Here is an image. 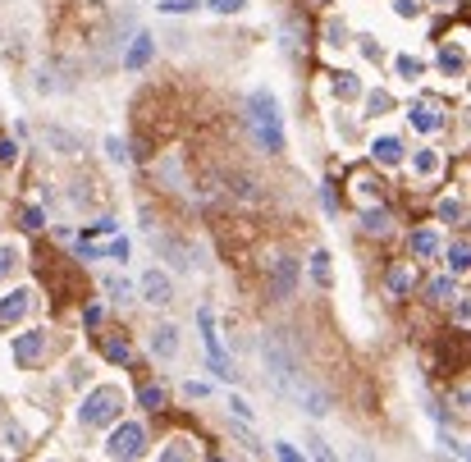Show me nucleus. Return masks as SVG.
Instances as JSON below:
<instances>
[{
	"label": "nucleus",
	"mask_w": 471,
	"mask_h": 462,
	"mask_svg": "<svg viewBox=\"0 0 471 462\" xmlns=\"http://www.w3.org/2000/svg\"><path fill=\"white\" fill-rule=\"evenodd\" d=\"M142 297L151 307H165V302H174V284L160 275V270H147L142 275Z\"/></svg>",
	"instance_id": "8"
},
{
	"label": "nucleus",
	"mask_w": 471,
	"mask_h": 462,
	"mask_svg": "<svg viewBox=\"0 0 471 462\" xmlns=\"http://www.w3.org/2000/svg\"><path fill=\"white\" fill-rule=\"evenodd\" d=\"M197 325H201V339H206V352H210V366H215L220 375H233L229 362H224V348H220V334H215V311L201 307L197 311Z\"/></svg>",
	"instance_id": "4"
},
{
	"label": "nucleus",
	"mask_w": 471,
	"mask_h": 462,
	"mask_svg": "<svg viewBox=\"0 0 471 462\" xmlns=\"http://www.w3.org/2000/svg\"><path fill=\"white\" fill-rule=\"evenodd\" d=\"M42 352H46V334H42V330L14 334V362H19V366H33Z\"/></svg>",
	"instance_id": "5"
},
{
	"label": "nucleus",
	"mask_w": 471,
	"mask_h": 462,
	"mask_svg": "<svg viewBox=\"0 0 471 462\" xmlns=\"http://www.w3.org/2000/svg\"><path fill=\"white\" fill-rule=\"evenodd\" d=\"M106 293L115 297V302H129V297H133V284H129V279H119V275H110V279H106Z\"/></svg>",
	"instance_id": "16"
},
{
	"label": "nucleus",
	"mask_w": 471,
	"mask_h": 462,
	"mask_svg": "<svg viewBox=\"0 0 471 462\" xmlns=\"http://www.w3.org/2000/svg\"><path fill=\"white\" fill-rule=\"evenodd\" d=\"M160 10L165 14H188V10H197V0H160Z\"/></svg>",
	"instance_id": "28"
},
{
	"label": "nucleus",
	"mask_w": 471,
	"mask_h": 462,
	"mask_svg": "<svg viewBox=\"0 0 471 462\" xmlns=\"http://www.w3.org/2000/svg\"><path fill=\"white\" fill-rule=\"evenodd\" d=\"M274 453H279V458H288V462H293V458H297V449H293V444H284V440L274 444Z\"/></svg>",
	"instance_id": "40"
},
{
	"label": "nucleus",
	"mask_w": 471,
	"mask_h": 462,
	"mask_svg": "<svg viewBox=\"0 0 471 462\" xmlns=\"http://www.w3.org/2000/svg\"><path fill=\"white\" fill-rule=\"evenodd\" d=\"M14 156H19V147H14V142H10V138H5V142H0V165H10Z\"/></svg>",
	"instance_id": "36"
},
{
	"label": "nucleus",
	"mask_w": 471,
	"mask_h": 462,
	"mask_svg": "<svg viewBox=\"0 0 471 462\" xmlns=\"http://www.w3.org/2000/svg\"><path fill=\"white\" fill-rule=\"evenodd\" d=\"M106 256H115V261H129V238H115L106 247Z\"/></svg>",
	"instance_id": "31"
},
{
	"label": "nucleus",
	"mask_w": 471,
	"mask_h": 462,
	"mask_svg": "<svg viewBox=\"0 0 471 462\" xmlns=\"http://www.w3.org/2000/svg\"><path fill=\"white\" fill-rule=\"evenodd\" d=\"M371 156L380 160V165H398V160H403V142H398V138H375Z\"/></svg>",
	"instance_id": "13"
},
{
	"label": "nucleus",
	"mask_w": 471,
	"mask_h": 462,
	"mask_svg": "<svg viewBox=\"0 0 471 462\" xmlns=\"http://www.w3.org/2000/svg\"><path fill=\"white\" fill-rule=\"evenodd\" d=\"M439 69H444V74H462V51L444 46V51H439Z\"/></svg>",
	"instance_id": "17"
},
{
	"label": "nucleus",
	"mask_w": 471,
	"mask_h": 462,
	"mask_svg": "<svg viewBox=\"0 0 471 462\" xmlns=\"http://www.w3.org/2000/svg\"><path fill=\"white\" fill-rule=\"evenodd\" d=\"M42 142H46V147H60L65 156H78V151H83V142H78L74 133H65V129H42Z\"/></svg>",
	"instance_id": "12"
},
{
	"label": "nucleus",
	"mask_w": 471,
	"mask_h": 462,
	"mask_svg": "<svg viewBox=\"0 0 471 462\" xmlns=\"http://www.w3.org/2000/svg\"><path fill=\"white\" fill-rule=\"evenodd\" d=\"M14 261H19V252H14V247H0V279L14 270Z\"/></svg>",
	"instance_id": "30"
},
{
	"label": "nucleus",
	"mask_w": 471,
	"mask_h": 462,
	"mask_svg": "<svg viewBox=\"0 0 471 462\" xmlns=\"http://www.w3.org/2000/svg\"><path fill=\"white\" fill-rule=\"evenodd\" d=\"M334 92H339V97L348 101V97H357V92H362V83H357L352 74H334Z\"/></svg>",
	"instance_id": "18"
},
{
	"label": "nucleus",
	"mask_w": 471,
	"mask_h": 462,
	"mask_svg": "<svg viewBox=\"0 0 471 462\" xmlns=\"http://www.w3.org/2000/svg\"><path fill=\"white\" fill-rule=\"evenodd\" d=\"M449 265L458 270V275L467 270V242H453V247H449Z\"/></svg>",
	"instance_id": "25"
},
{
	"label": "nucleus",
	"mask_w": 471,
	"mask_h": 462,
	"mask_svg": "<svg viewBox=\"0 0 471 462\" xmlns=\"http://www.w3.org/2000/svg\"><path fill=\"white\" fill-rule=\"evenodd\" d=\"M23 229H42V211H37V206L23 211Z\"/></svg>",
	"instance_id": "34"
},
{
	"label": "nucleus",
	"mask_w": 471,
	"mask_h": 462,
	"mask_svg": "<svg viewBox=\"0 0 471 462\" xmlns=\"http://www.w3.org/2000/svg\"><path fill=\"white\" fill-rule=\"evenodd\" d=\"M366 106H371V115H384V110H394V101L384 97V92H371V97H366Z\"/></svg>",
	"instance_id": "26"
},
{
	"label": "nucleus",
	"mask_w": 471,
	"mask_h": 462,
	"mask_svg": "<svg viewBox=\"0 0 471 462\" xmlns=\"http://www.w3.org/2000/svg\"><path fill=\"white\" fill-rule=\"evenodd\" d=\"M151 352H156V357H165V362L179 357V325H156V330H151Z\"/></svg>",
	"instance_id": "10"
},
{
	"label": "nucleus",
	"mask_w": 471,
	"mask_h": 462,
	"mask_svg": "<svg viewBox=\"0 0 471 462\" xmlns=\"http://www.w3.org/2000/svg\"><path fill=\"white\" fill-rule=\"evenodd\" d=\"M417 10H421L417 0H398V14H403V19H412V14H417Z\"/></svg>",
	"instance_id": "38"
},
{
	"label": "nucleus",
	"mask_w": 471,
	"mask_h": 462,
	"mask_svg": "<svg viewBox=\"0 0 471 462\" xmlns=\"http://www.w3.org/2000/svg\"><path fill=\"white\" fill-rule=\"evenodd\" d=\"M325 37H329V46H343V37H348V33H343V23L334 19V23L325 28Z\"/></svg>",
	"instance_id": "33"
},
{
	"label": "nucleus",
	"mask_w": 471,
	"mask_h": 462,
	"mask_svg": "<svg viewBox=\"0 0 471 462\" xmlns=\"http://www.w3.org/2000/svg\"><path fill=\"white\" fill-rule=\"evenodd\" d=\"M311 275H316V284H329V256L325 252L311 256Z\"/></svg>",
	"instance_id": "23"
},
{
	"label": "nucleus",
	"mask_w": 471,
	"mask_h": 462,
	"mask_svg": "<svg viewBox=\"0 0 471 462\" xmlns=\"http://www.w3.org/2000/svg\"><path fill=\"white\" fill-rule=\"evenodd\" d=\"M119 407H124V394L115 385H101V389H92V394L83 398L78 421H83V426H106V421L119 417Z\"/></svg>",
	"instance_id": "2"
},
{
	"label": "nucleus",
	"mask_w": 471,
	"mask_h": 462,
	"mask_svg": "<svg viewBox=\"0 0 471 462\" xmlns=\"http://www.w3.org/2000/svg\"><path fill=\"white\" fill-rule=\"evenodd\" d=\"M412 252H417V256H426V261H430V256H439V238H435L430 229L412 233Z\"/></svg>",
	"instance_id": "14"
},
{
	"label": "nucleus",
	"mask_w": 471,
	"mask_h": 462,
	"mask_svg": "<svg viewBox=\"0 0 471 462\" xmlns=\"http://www.w3.org/2000/svg\"><path fill=\"white\" fill-rule=\"evenodd\" d=\"M398 74H403V78H421V60H412V56H398Z\"/></svg>",
	"instance_id": "29"
},
{
	"label": "nucleus",
	"mask_w": 471,
	"mask_h": 462,
	"mask_svg": "<svg viewBox=\"0 0 471 462\" xmlns=\"http://www.w3.org/2000/svg\"><path fill=\"white\" fill-rule=\"evenodd\" d=\"M293 284H297V261H274V297H288L293 293Z\"/></svg>",
	"instance_id": "11"
},
{
	"label": "nucleus",
	"mask_w": 471,
	"mask_h": 462,
	"mask_svg": "<svg viewBox=\"0 0 471 462\" xmlns=\"http://www.w3.org/2000/svg\"><path fill=\"white\" fill-rule=\"evenodd\" d=\"M412 170H417L421 179L439 174V156H435V151H417V156H412Z\"/></svg>",
	"instance_id": "15"
},
{
	"label": "nucleus",
	"mask_w": 471,
	"mask_h": 462,
	"mask_svg": "<svg viewBox=\"0 0 471 462\" xmlns=\"http://www.w3.org/2000/svg\"><path fill=\"white\" fill-rule=\"evenodd\" d=\"M247 110H252V129H256V138H261L265 151H284V119H279V101H274L270 92H252Z\"/></svg>",
	"instance_id": "1"
},
{
	"label": "nucleus",
	"mask_w": 471,
	"mask_h": 462,
	"mask_svg": "<svg viewBox=\"0 0 471 462\" xmlns=\"http://www.w3.org/2000/svg\"><path fill=\"white\" fill-rule=\"evenodd\" d=\"M389 288H394V293H403V288H407V275H403V270H394V275H389Z\"/></svg>",
	"instance_id": "37"
},
{
	"label": "nucleus",
	"mask_w": 471,
	"mask_h": 462,
	"mask_svg": "<svg viewBox=\"0 0 471 462\" xmlns=\"http://www.w3.org/2000/svg\"><path fill=\"white\" fill-rule=\"evenodd\" d=\"M106 357H110V362H129V357H133L129 339H106Z\"/></svg>",
	"instance_id": "19"
},
{
	"label": "nucleus",
	"mask_w": 471,
	"mask_h": 462,
	"mask_svg": "<svg viewBox=\"0 0 471 462\" xmlns=\"http://www.w3.org/2000/svg\"><path fill=\"white\" fill-rule=\"evenodd\" d=\"M28 307H33V293H28V288H19V293H10V297H0V325L23 320V316H28Z\"/></svg>",
	"instance_id": "9"
},
{
	"label": "nucleus",
	"mask_w": 471,
	"mask_h": 462,
	"mask_svg": "<svg viewBox=\"0 0 471 462\" xmlns=\"http://www.w3.org/2000/svg\"><path fill=\"white\" fill-rule=\"evenodd\" d=\"M362 224H366V233H384L389 229V215H384V211H366Z\"/></svg>",
	"instance_id": "21"
},
{
	"label": "nucleus",
	"mask_w": 471,
	"mask_h": 462,
	"mask_svg": "<svg viewBox=\"0 0 471 462\" xmlns=\"http://www.w3.org/2000/svg\"><path fill=\"white\" fill-rule=\"evenodd\" d=\"M439 220H462V201L458 197H444V201H439Z\"/></svg>",
	"instance_id": "24"
},
{
	"label": "nucleus",
	"mask_w": 471,
	"mask_h": 462,
	"mask_svg": "<svg viewBox=\"0 0 471 462\" xmlns=\"http://www.w3.org/2000/svg\"><path fill=\"white\" fill-rule=\"evenodd\" d=\"M183 394H188V398H206V394H210V385H197V380H188Z\"/></svg>",
	"instance_id": "35"
},
{
	"label": "nucleus",
	"mask_w": 471,
	"mask_h": 462,
	"mask_svg": "<svg viewBox=\"0 0 471 462\" xmlns=\"http://www.w3.org/2000/svg\"><path fill=\"white\" fill-rule=\"evenodd\" d=\"M138 403H142V407H165V389L160 385H147L142 394H138Z\"/></svg>",
	"instance_id": "22"
},
{
	"label": "nucleus",
	"mask_w": 471,
	"mask_h": 462,
	"mask_svg": "<svg viewBox=\"0 0 471 462\" xmlns=\"http://www.w3.org/2000/svg\"><path fill=\"white\" fill-rule=\"evenodd\" d=\"M247 0H210V10H220V14H238Z\"/></svg>",
	"instance_id": "32"
},
{
	"label": "nucleus",
	"mask_w": 471,
	"mask_h": 462,
	"mask_svg": "<svg viewBox=\"0 0 471 462\" xmlns=\"http://www.w3.org/2000/svg\"><path fill=\"white\" fill-rule=\"evenodd\" d=\"M229 407H233V412H238V417H242V421H252V407L242 403V398H233V403H229Z\"/></svg>",
	"instance_id": "39"
},
{
	"label": "nucleus",
	"mask_w": 471,
	"mask_h": 462,
	"mask_svg": "<svg viewBox=\"0 0 471 462\" xmlns=\"http://www.w3.org/2000/svg\"><path fill=\"white\" fill-rule=\"evenodd\" d=\"M156 56V37L151 33H138L129 42V51H124V69H133V74H138V69H147V60Z\"/></svg>",
	"instance_id": "7"
},
{
	"label": "nucleus",
	"mask_w": 471,
	"mask_h": 462,
	"mask_svg": "<svg viewBox=\"0 0 471 462\" xmlns=\"http://www.w3.org/2000/svg\"><path fill=\"white\" fill-rule=\"evenodd\" d=\"M106 156H110V160H119V165H124V160H129V147H124L119 138H106Z\"/></svg>",
	"instance_id": "27"
},
{
	"label": "nucleus",
	"mask_w": 471,
	"mask_h": 462,
	"mask_svg": "<svg viewBox=\"0 0 471 462\" xmlns=\"http://www.w3.org/2000/svg\"><path fill=\"white\" fill-rule=\"evenodd\" d=\"M407 124L421 129V133H439V129H444V110H439L435 101H417V106L407 110Z\"/></svg>",
	"instance_id": "6"
},
{
	"label": "nucleus",
	"mask_w": 471,
	"mask_h": 462,
	"mask_svg": "<svg viewBox=\"0 0 471 462\" xmlns=\"http://www.w3.org/2000/svg\"><path fill=\"white\" fill-rule=\"evenodd\" d=\"M142 444H147V430L138 426V421H129V426H119L115 435H110L106 453H110V458H138V453H142Z\"/></svg>",
	"instance_id": "3"
},
{
	"label": "nucleus",
	"mask_w": 471,
	"mask_h": 462,
	"mask_svg": "<svg viewBox=\"0 0 471 462\" xmlns=\"http://www.w3.org/2000/svg\"><path fill=\"white\" fill-rule=\"evenodd\" d=\"M426 293L435 297V302H453V297H458V288H453V279H435V284H430Z\"/></svg>",
	"instance_id": "20"
}]
</instances>
